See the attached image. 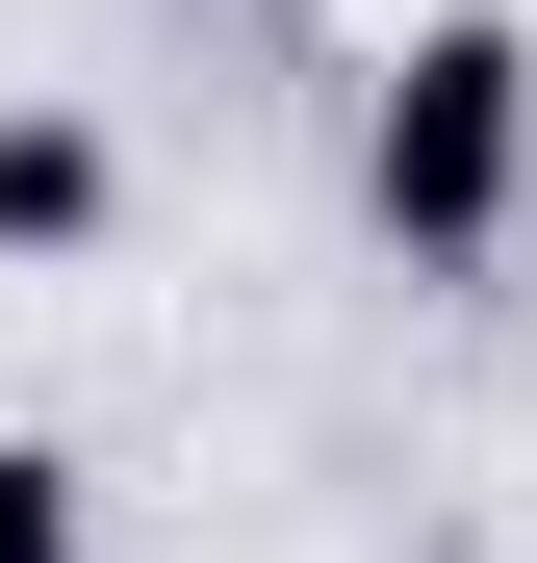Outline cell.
<instances>
[{
    "instance_id": "1",
    "label": "cell",
    "mask_w": 537,
    "mask_h": 563,
    "mask_svg": "<svg viewBox=\"0 0 537 563\" xmlns=\"http://www.w3.org/2000/svg\"><path fill=\"white\" fill-rule=\"evenodd\" d=\"M358 231L410 282H486L537 231V26L512 0H435V26L358 77Z\"/></svg>"
},
{
    "instance_id": "2",
    "label": "cell",
    "mask_w": 537,
    "mask_h": 563,
    "mask_svg": "<svg viewBox=\"0 0 537 563\" xmlns=\"http://www.w3.org/2000/svg\"><path fill=\"white\" fill-rule=\"evenodd\" d=\"M128 231V129L103 103H0V282H77Z\"/></svg>"
},
{
    "instance_id": "3",
    "label": "cell",
    "mask_w": 537,
    "mask_h": 563,
    "mask_svg": "<svg viewBox=\"0 0 537 563\" xmlns=\"http://www.w3.org/2000/svg\"><path fill=\"white\" fill-rule=\"evenodd\" d=\"M0 563H103V487H77V435L0 410Z\"/></svg>"
}]
</instances>
